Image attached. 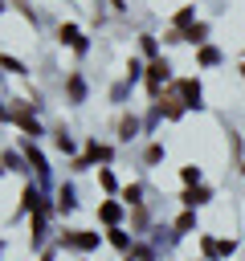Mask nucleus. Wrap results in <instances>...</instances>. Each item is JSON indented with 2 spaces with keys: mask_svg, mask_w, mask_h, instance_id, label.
Returning <instances> with one entry per match:
<instances>
[{
  "mask_svg": "<svg viewBox=\"0 0 245 261\" xmlns=\"http://www.w3.org/2000/svg\"><path fill=\"white\" fill-rule=\"evenodd\" d=\"M241 69H245V65H241Z\"/></svg>",
  "mask_w": 245,
  "mask_h": 261,
  "instance_id": "nucleus-6",
  "label": "nucleus"
},
{
  "mask_svg": "<svg viewBox=\"0 0 245 261\" xmlns=\"http://www.w3.org/2000/svg\"><path fill=\"white\" fill-rule=\"evenodd\" d=\"M188 41H204V24H192L188 29Z\"/></svg>",
  "mask_w": 245,
  "mask_h": 261,
  "instance_id": "nucleus-5",
  "label": "nucleus"
},
{
  "mask_svg": "<svg viewBox=\"0 0 245 261\" xmlns=\"http://www.w3.org/2000/svg\"><path fill=\"white\" fill-rule=\"evenodd\" d=\"M65 241H69V245H78V249H90V245H98V237H90V232H86V237H65Z\"/></svg>",
  "mask_w": 245,
  "mask_h": 261,
  "instance_id": "nucleus-2",
  "label": "nucleus"
},
{
  "mask_svg": "<svg viewBox=\"0 0 245 261\" xmlns=\"http://www.w3.org/2000/svg\"><path fill=\"white\" fill-rule=\"evenodd\" d=\"M163 73H167V65H163V61H155V65H151V86H155Z\"/></svg>",
  "mask_w": 245,
  "mask_h": 261,
  "instance_id": "nucleus-3",
  "label": "nucleus"
},
{
  "mask_svg": "<svg viewBox=\"0 0 245 261\" xmlns=\"http://www.w3.org/2000/svg\"><path fill=\"white\" fill-rule=\"evenodd\" d=\"M208 192H184V204H204Z\"/></svg>",
  "mask_w": 245,
  "mask_h": 261,
  "instance_id": "nucleus-4",
  "label": "nucleus"
},
{
  "mask_svg": "<svg viewBox=\"0 0 245 261\" xmlns=\"http://www.w3.org/2000/svg\"><path fill=\"white\" fill-rule=\"evenodd\" d=\"M61 41H69V45H78V49L86 45V41L78 37V29H74V24H61Z\"/></svg>",
  "mask_w": 245,
  "mask_h": 261,
  "instance_id": "nucleus-1",
  "label": "nucleus"
}]
</instances>
